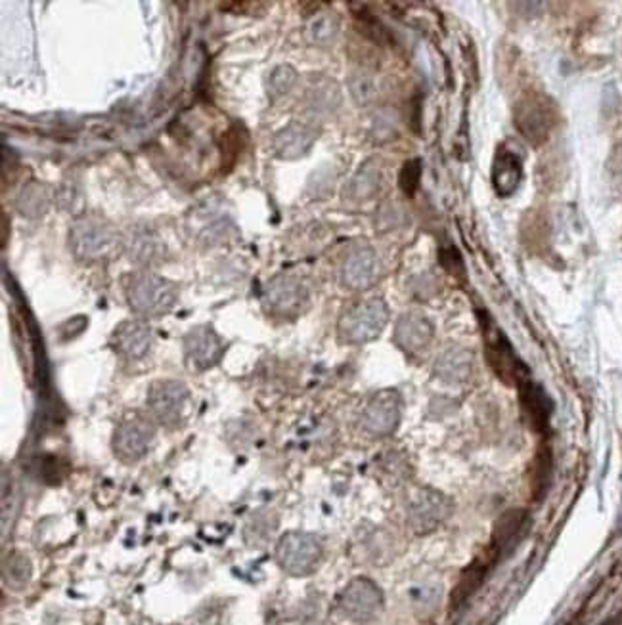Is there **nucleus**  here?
<instances>
[{"label": "nucleus", "mask_w": 622, "mask_h": 625, "mask_svg": "<svg viewBox=\"0 0 622 625\" xmlns=\"http://www.w3.org/2000/svg\"><path fill=\"white\" fill-rule=\"evenodd\" d=\"M125 299L141 320L167 316L179 302L181 289L169 277L151 270H138L125 277Z\"/></svg>", "instance_id": "1"}, {"label": "nucleus", "mask_w": 622, "mask_h": 625, "mask_svg": "<svg viewBox=\"0 0 622 625\" xmlns=\"http://www.w3.org/2000/svg\"><path fill=\"white\" fill-rule=\"evenodd\" d=\"M123 245L116 226L94 212L75 216L69 229V249L83 264H94L109 259Z\"/></svg>", "instance_id": "2"}, {"label": "nucleus", "mask_w": 622, "mask_h": 625, "mask_svg": "<svg viewBox=\"0 0 622 625\" xmlns=\"http://www.w3.org/2000/svg\"><path fill=\"white\" fill-rule=\"evenodd\" d=\"M389 306L384 299L372 297L352 304L341 314L337 337L343 344H366L376 341L389 324Z\"/></svg>", "instance_id": "3"}, {"label": "nucleus", "mask_w": 622, "mask_h": 625, "mask_svg": "<svg viewBox=\"0 0 622 625\" xmlns=\"http://www.w3.org/2000/svg\"><path fill=\"white\" fill-rule=\"evenodd\" d=\"M406 525L416 535H427L439 530L454 513V501L447 493L429 486H416L406 493Z\"/></svg>", "instance_id": "4"}, {"label": "nucleus", "mask_w": 622, "mask_h": 625, "mask_svg": "<svg viewBox=\"0 0 622 625\" xmlns=\"http://www.w3.org/2000/svg\"><path fill=\"white\" fill-rule=\"evenodd\" d=\"M324 545L319 535L309 532H286L276 543V563L294 578H307L319 570Z\"/></svg>", "instance_id": "5"}, {"label": "nucleus", "mask_w": 622, "mask_h": 625, "mask_svg": "<svg viewBox=\"0 0 622 625\" xmlns=\"http://www.w3.org/2000/svg\"><path fill=\"white\" fill-rule=\"evenodd\" d=\"M158 435V423L149 415L133 413L119 421L111 435V452L123 465H134L148 455Z\"/></svg>", "instance_id": "6"}, {"label": "nucleus", "mask_w": 622, "mask_h": 625, "mask_svg": "<svg viewBox=\"0 0 622 625\" xmlns=\"http://www.w3.org/2000/svg\"><path fill=\"white\" fill-rule=\"evenodd\" d=\"M190 405V389L182 381L159 379L154 381L146 394L148 415L165 429H179L184 425Z\"/></svg>", "instance_id": "7"}, {"label": "nucleus", "mask_w": 622, "mask_h": 625, "mask_svg": "<svg viewBox=\"0 0 622 625\" xmlns=\"http://www.w3.org/2000/svg\"><path fill=\"white\" fill-rule=\"evenodd\" d=\"M309 287L297 276L282 274L272 277L263 291V308L280 320H295L307 310Z\"/></svg>", "instance_id": "8"}, {"label": "nucleus", "mask_w": 622, "mask_h": 625, "mask_svg": "<svg viewBox=\"0 0 622 625\" xmlns=\"http://www.w3.org/2000/svg\"><path fill=\"white\" fill-rule=\"evenodd\" d=\"M402 419V397L395 389L376 392L368 400L360 423L366 435L372 438H389L397 432Z\"/></svg>", "instance_id": "9"}, {"label": "nucleus", "mask_w": 622, "mask_h": 625, "mask_svg": "<svg viewBox=\"0 0 622 625\" xmlns=\"http://www.w3.org/2000/svg\"><path fill=\"white\" fill-rule=\"evenodd\" d=\"M384 591L368 578H354L337 598L339 612L354 623H370L384 610Z\"/></svg>", "instance_id": "10"}, {"label": "nucleus", "mask_w": 622, "mask_h": 625, "mask_svg": "<svg viewBox=\"0 0 622 625\" xmlns=\"http://www.w3.org/2000/svg\"><path fill=\"white\" fill-rule=\"evenodd\" d=\"M224 341L209 324L196 325L182 339L184 364L194 373L209 372L224 356Z\"/></svg>", "instance_id": "11"}, {"label": "nucleus", "mask_w": 622, "mask_h": 625, "mask_svg": "<svg viewBox=\"0 0 622 625\" xmlns=\"http://www.w3.org/2000/svg\"><path fill=\"white\" fill-rule=\"evenodd\" d=\"M379 279L377 252L366 244L352 245L339 268V282L349 291H366Z\"/></svg>", "instance_id": "12"}, {"label": "nucleus", "mask_w": 622, "mask_h": 625, "mask_svg": "<svg viewBox=\"0 0 622 625\" xmlns=\"http://www.w3.org/2000/svg\"><path fill=\"white\" fill-rule=\"evenodd\" d=\"M109 347L125 362H141L154 349V331L146 320H125L113 329Z\"/></svg>", "instance_id": "13"}, {"label": "nucleus", "mask_w": 622, "mask_h": 625, "mask_svg": "<svg viewBox=\"0 0 622 625\" xmlns=\"http://www.w3.org/2000/svg\"><path fill=\"white\" fill-rule=\"evenodd\" d=\"M515 124L519 132L530 144H540L548 138L553 124V108L548 100L540 94L525 96L517 104Z\"/></svg>", "instance_id": "14"}, {"label": "nucleus", "mask_w": 622, "mask_h": 625, "mask_svg": "<svg viewBox=\"0 0 622 625\" xmlns=\"http://www.w3.org/2000/svg\"><path fill=\"white\" fill-rule=\"evenodd\" d=\"M123 251L133 264L141 266L142 270H149L167 257V247L154 228L138 224L131 226L123 236Z\"/></svg>", "instance_id": "15"}, {"label": "nucleus", "mask_w": 622, "mask_h": 625, "mask_svg": "<svg viewBox=\"0 0 622 625\" xmlns=\"http://www.w3.org/2000/svg\"><path fill=\"white\" fill-rule=\"evenodd\" d=\"M435 339V325L422 312H404L397 324L392 341L408 356L424 354Z\"/></svg>", "instance_id": "16"}, {"label": "nucleus", "mask_w": 622, "mask_h": 625, "mask_svg": "<svg viewBox=\"0 0 622 625\" xmlns=\"http://www.w3.org/2000/svg\"><path fill=\"white\" fill-rule=\"evenodd\" d=\"M319 136H320V131L316 129V124L304 123V121H291L274 136L272 148L276 157L294 161L307 156L311 148L316 144V140H319Z\"/></svg>", "instance_id": "17"}, {"label": "nucleus", "mask_w": 622, "mask_h": 625, "mask_svg": "<svg viewBox=\"0 0 622 625\" xmlns=\"http://www.w3.org/2000/svg\"><path fill=\"white\" fill-rule=\"evenodd\" d=\"M433 373L447 385H464L475 373V356L465 347H448L437 356Z\"/></svg>", "instance_id": "18"}, {"label": "nucleus", "mask_w": 622, "mask_h": 625, "mask_svg": "<svg viewBox=\"0 0 622 625\" xmlns=\"http://www.w3.org/2000/svg\"><path fill=\"white\" fill-rule=\"evenodd\" d=\"M280 526V517L271 507H259L251 511L244 522V543L251 549H264L269 545Z\"/></svg>", "instance_id": "19"}, {"label": "nucleus", "mask_w": 622, "mask_h": 625, "mask_svg": "<svg viewBox=\"0 0 622 625\" xmlns=\"http://www.w3.org/2000/svg\"><path fill=\"white\" fill-rule=\"evenodd\" d=\"M521 159L513 151L500 149L492 163V186L502 197H510L521 184Z\"/></svg>", "instance_id": "20"}, {"label": "nucleus", "mask_w": 622, "mask_h": 625, "mask_svg": "<svg viewBox=\"0 0 622 625\" xmlns=\"http://www.w3.org/2000/svg\"><path fill=\"white\" fill-rule=\"evenodd\" d=\"M304 106L314 115H332L341 106L339 84L327 76H314L304 91Z\"/></svg>", "instance_id": "21"}, {"label": "nucleus", "mask_w": 622, "mask_h": 625, "mask_svg": "<svg viewBox=\"0 0 622 625\" xmlns=\"http://www.w3.org/2000/svg\"><path fill=\"white\" fill-rule=\"evenodd\" d=\"M527 526V513L525 511H507L504 513L497 526H494V533H492V547L494 553L504 555L512 549V547L521 540L523 530Z\"/></svg>", "instance_id": "22"}, {"label": "nucleus", "mask_w": 622, "mask_h": 625, "mask_svg": "<svg viewBox=\"0 0 622 625\" xmlns=\"http://www.w3.org/2000/svg\"><path fill=\"white\" fill-rule=\"evenodd\" d=\"M53 203V188L43 182H29L21 188L16 197V209L25 219H43Z\"/></svg>", "instance_id": "23"}, {"label": "nucleus", "mask_w": 622, "mask_h": 625, "mask_svg": "<svg viewBox=\"0 0 622 625\" xmlns=\"http://www.w3.org/2000/svg\"><path fill=\"white\" fill-rule=\"evenodd\" d=\"M384 182L382 169L376 159H368L362 167L352 176V180L347 188V196L352 201H368L379 194Z\"/></svg>", "instance_id": "24"}, {"label": "nucleus", "mask_w": 622, "mask_h": 625, "mask_svg": "<svg viewBox=\"0 0 622 625\" xmlns=\"http://www.w3.org/2000/svg\"><path fill=\"white\" fill-rule=\"evenodd\" d=\"M33 578V563L23 551L12 549L3 557V583L10 591H23Z\"/></svg>", "instance_id": "25"}, {"label": "nucleus", "mask_w": 622, "mask_h": 625, "mask_svg": "<svg viewBox=\"0 0 622 625\" xmlns=\"http://www.w3.org/2000/svg\"><path fill=\"white\" fill-rule=\"evenodd\" d=\"M339 18L334 12H319L307 21L304 36L314 46H329L339 35Z\"/></svg>", "instance_id": "26"}, {"label": "nucleus", "mask_w": 622, "mask_h": 625, "mask_svg": "<svg viewBox=\"0 0 622 625\" xmlns=\"http://www.w3.org/2000/svg\"><path fill=\"white\" fill-rule=\"evenodd\" d=\"M489 354L492 360V367L497 369L502 379L510 381L512 377H519V362L512 352V347L502 335L489 342Z\"/></svg>", "instance_id": "27"}, {"label": "nucleus", "mask_w": 622, "mask_h": 625, "mask_svg": "<svg viewBox=\"0 0 622 625\" xmlns=\"http://www.w3.org/2000/svg\"><path fill=\"white\" fill-rule=\"evenodd\" d=\"M521 402H523V410H525L527 417H530V421H532V425L540 429L548 423L550 404H548V398H545V394L540 389H537L535 385L523 387Z\"/></svg>", "instance_id": "28"}, {"label": "nucleus", "mask_w": 622, "mask_h": 625, "mask_svg": "<svg viewBox=\"0 0 622 625\" xmlns=\"http://www.w3.org/2000/svg\"><path fill=\"white\" fill-rule=\"evenodd\" d=\"M485 572L487 568L482 565H473L469 566V570L464 572L462 580L458 581V585H456V589L452 593V606H460L479 589V585L482 583V580H485Z\"/></svg>", "instance_id": "29"}, {"label": "nucleus", "mask_w": 622, "mask_h": 625, "mask_svg": "<svg viewBox=\"0 0 622 625\" xmlns=\"http://www.w3.org/2000/svg\"><path fill=\"white\" fill-rule=\"evenodd\" d=\"M299 75L297 71L291 66H278L271 71L269 81H266V91H269V96L272 100L282 98L284 94H287L291 88L297 84Z\"/></svg>", "instance_id": "30"}, {"label": "nucleus", "mask_w": 622, "mask_h": 625, "mask_svg": "<svg viewBox=\"0 0 622 625\" xmlns=\"http://www.w3.org/2000/svg\"><path fill=\"white\" fill-rule=\"evenodd\" d=\"M359 541L364 547L366 555L377 560V557H382L385 551L391 549L392 535L385 528L368 526L362 530V535L359 538Z\"/></svg>", "instance_id": "31"}, {"label": "nucleus", "mask_w": 622, "mask_h": 625, "mask_svg": "<svg viewBox=\"0 0 622 625\" xmlns=\"http://www.w3.org/2000/svg\"><path fill=\"white\" fill-rule=\"evenodd\" d=\"M351 86V94L352 98L357 100V104L366 106L370 104V101L377 96V86L372 75L368 73H354L349 81Z\"/></svg>", "instance_id": "32"}, {"label": "nucleus", "mask_w": 622, "mask_h": 625, "mask_svg": "<svg viewBox=\"0 0 622 625\" xmlns=\"http://www.w3.org/2000/svg\"><path fill=\"white\" fill-rule=\"evenodd\" d=\"M382 469L384 473L382 477L389 482H392V486H400L406 480H408L410 473H408V465H406L404 459H400L399 455H389L382 461Z\"/></svg>", "instance_id": "33"}, {"label": "nucleus", "mask_w": 622, "mask_h": 625, "mask_svg": "<svg viewBox=\"0 0 622 625\" xmlns=\"http://www.w3.org/2000/svg\"><path fill=\"white\" fill-rule=\"evenodd\" d=\"M420 178H422V163L414 159L408 161L400 171V188L406 196H412L414 191L420 186Z\"/></svg>", "instance_id": "34"}, {"label": "nucleus", "mask_w": 622, "mask_h": 625, "mask_svg": "<svg viewBox=\"0 0 622 625\" xmlns=\"http://www.w3.org/2000/svg\"><path fill=\"white\" fill-rule=\"evenodd\" d=\"M402 219H404V211L400 209V205H397V203H385V205L379 209L377 226L379 229H392L400 226Z\"/></svg>", "instance_id": "35"}, {"label": "nucleus", "mask_w": 622, "mask_h": 625, "mask_svg": "<svg viewBox=\"0 0 622 625\" xmlns=\"http://www.w3.org/2000/svg\"><path fill=\"white\" fill-rule=\"evenodd\" d=\"M77 189H79V188H75V184H71V182L63 184V186L60 188L56 199L60 201V207H61V209L75 211V203L81 201L79 197H75V196H77Z\"/></svg>", "instance_id": "36"}, {"label": "nucleus", "mask_w": 622, "mask_h": 625, "mask_svg": "<svg viewBox=\"0 0 622 625\" xmlns=\"http://www.w3.org/2000/svg\"><path fill=\"white\" fill-rule=\"evenodd\" d=\"M376 134H377V140H387V138H395L392 134H395V119L392 117H377L376 119Z\"/></svg>", "instance_id": "37"}]
</instances>
